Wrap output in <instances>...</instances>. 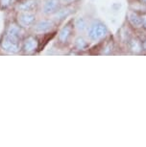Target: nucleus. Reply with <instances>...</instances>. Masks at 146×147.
Listing matches in <instances>:
<instances>
[{"mask_svg": "<svg viewBox=\"0 0 146 147\" xmlns=\"http://www.w3.org/2000/svg\"><path fill=\"white\" fill-rule=\"evenodd\" d=\"M85 34L90 43H98L108 37L110 31L105 22L99 18H94L89 22V26Z\"/></svg>", "mask_w": 146, "mask_h": 147, "instance_id": "obj_1", "label": "nucleus"}, {"mask_svg": "<svg viewBox=\"0 0 146 147\" xmlns=\"http://www.w3.org/2000/svg\"><path fill=\"white\" fill-rule=\"evenodd\" d=\"M74 19L71 18L61 27L57 34V43L61 47H67L72 44L74 40V34H75V28H74Z\"/></svg>", "mask_w": 146, "mask_h": 147, "instance_id": "obj_2", "label": "nucleus"}, {"mask_svg": "<svg viewBox=\"0 0 146 147\" xmlns=\"http://www.w3.org/2000/svg\"><path fill=\"white\" fill-rule=\"evenodd\" d=\"M98 52L96 54L98 55H105V56H110V55H114L117 50V42L114 40V38L110 34L106 38L101 40L97 43Z\"/></svg>", "mask_w": 146, "mask_h": 147, "instance_id": "obj_3", "label": "nucleus"}, {"mask_svg": "<svg viewBox=\"0 0 146 147\" xmlns=\"http://www.w3.org/2000/svg\"><path fill=\"white\" fill-rule=\"evenodd\" d=\"M126 24L135 32L142 30V13L141 11L130 9L126 13Z\"/></svg>", "mask_w": 146, "mask_h": 147, "instance_id": "obj_4", "label": "nucleus"}, {"mask_svg": "<svg viewBox=\"0 0 146 147\" xmlns=\"http://www.w3.org/2000/svg\"><path fill=\"white\" fill-rule=\"evenodd\" d=\"M21 40L4 35L0 42V48L6 54H17L21 50Z\"/></svg>", "mask_w": 146, "mask_h": 147, "instance_id": "obj_5", "label": "nucleus"}, {"mask_svg": "<svg viewBox=\"0 0 146 147\" xmlns=\"http://www.w3.org/2000/svg\"><path fill=\"white\" fill-rule=\"evenodd\" d=\"M57 23L53 18H44L35 22L32 29L34 33L38 35H48L52 33Z\"/></svg>", "mask_w": 146, "mask_h": 147, "instance_id": "obj_6", "label": "nucleus"}, {"mask_svg": "<svg viewBox=\"0 0 146 147\" xmlns=\"http://www.w3.org/2000/svg\"><path fill=\"white\" fill-rule=\"evenodd\" d=\"M40 47V40L35 36H27L22 40L21 44V50L24 54H34Z\"/></svg>", "mask_w": 146, "mask_h": 147, "instance_id": "obj_7", "label": "nucleus"}, {"mask_svg": "<svg viewBox=\"0 0 146 147\" xmlns=\"http://www.w3.org/2000/svg\"><path fill=\"white\" fill-rule=\"evenodd\" d=\"M36 22V15L34 12L30 11H22V12H17L16 15V23L22 28L31 27Z\"/></svg>", "mask_w": 146, "mask_h": 147, "instance_id": "obj_8", "label": "nucleus"}, {"mask_svg": "<svg viewBox=\"0 0 146 147\" xmlns=\"http://www.w3.org/2000/svg\"><path fill=\"white\" fill-rule=\"evenodd\" d=\"M63 6L61 0H45L42 5V13L44 16H53Z\"/></svg>", "mask_w": 146, "mask_h": 147, "instance_id": "obj_9", "label": "nucleus"}, {"mask_svg": "<svg viewBox=\"0 0 146 147\" xmlns=\"http://www.w3.org/2000/svg\"><path fill=\"white\" fill-rule=\"evenodd\" d=\"M73 12H74V8L72 7V4H67V6L63 5L62 8L53 16V19L56 21V23H59V22L64 21L67 18H69Z\"/></svg>", "mask_w": 146, "mask_h": 147, "instance_id": "obj_10", "label": "nucleus"}, {"mask_svg": "<svg viewBox=\"0 0 146 147\" xmlns=\"http://www.w3.org/2000/svg\"><path fill=\"white\" fill-rule=\"evenodd\" d=\"M90 46V41L87 40V37L82 35L77 36L74 38L72 41V50L74 51H84L87 50Z\"/></svg>", "mask_w": 146, "mask_h": 147, "instance_id": "obj_11", "label": "nucleus"}, {"mask_svg": "<svg viewBox=\"0 0 146 147\" xmlns=\"http://www.w3.org/2000/svg\"><path fill=\"white\" fill-rule=\"evenodd\" d=\"M23 28L20 27L17 23H10L9 26L7 27L6 32L4 35L8 36L10 38H15V40H21L22 38V34H23Z\"/></svg>", "mask_w": 146, "mask_h": 147, "instance_id": "obj_12", "label": "nucleus"}, {"mask_svg": "<svg viewBox=\"0 0 146 147\" xmlns=\"http://www.w3.org/2000/svg\"><path fill=\"white\" fill-rule=\"evenodd\" d=\"M38 1L37 0H21L16 4V10L17 12H22V11H30L34 12L38 8Z\"/></svg>", "mask_w": 146, "mask_h": 147, "instance_id": "obj_13", "label": "nucleus"}, {"mask_svg": "<svg viewBox=\"0 0 146 147\" xmlns=\"http://www.w3.org/2000/svg\"><path fill=\"white\" fill-rule=\"evenodd\" d=\"M73 22H74V28H75L76 32L81 33V34L86 33L89 21H87L84 16H79V18H75Z\"/></svg>", "mask_w": 146, "mask_h": 147, "instance_id": "obj_14", "label": "nucleus"}, {"mask_svg": "<svg viewBox=\"0 0 146 147\" xmlns=\"http://www.w3.org/2000/svg\"><path fill=\"white\" fill-rule=\"evenodd\" d=\"M13 4L12 0H0V9L5 10L8 7H10V5Z\"/></svg>", "mask_w": 146, "mask_h": 147, "instance_id": "obj_15", "label": "nucleus"}, {"mask_svg": "<svg viewBox=\"0 0 146 147\" xmlns=\"http://www.w3.org/2000/svg\"><path fill=\"white\" fill-rule=\"evenodd\" d=\"M142 13V30L146 33V11H143Z\"/></svg>", "mask_w": 146, "mask_h": 147, "instance_id": "obj_16", "label": "nucleus"}, {"mask_svg": "<svg viewBox=\"0 0 146 147\" xmlns=\"http://www.w3.org/2000/svg\"><path fill=\"white\" fill-rule=\"evenodd\" d=\"M132 2H133V3H136V4H139L141 7L146 9V0H132Z\"/></svg>", "mask_w": 146, "mask_h": 147, "instance_id": "obj_17", "label": "nucleus"}, {"mask_svg": "<svg viewBox=\"0 0 146 147\" xmlns=\"http://www.w3.org/2000/svg\"><path fill=\"white\" fill-rule=\"evenodd\" d=\"M62 1V3L63 4H65V5H67V4H72L73 2H75L76 0H61Z\"/></svg>", "mask_w": 146, "mask_h": 147, "instance_id": "obj_18", "label": "nucleus"}]
</instances>
